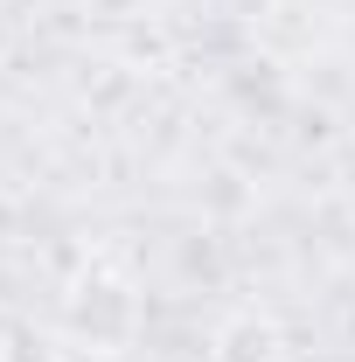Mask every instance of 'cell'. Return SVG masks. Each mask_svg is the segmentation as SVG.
<instances>
[{"label": "cell", "mask_w": 355, "mask_h": 362, "mask_svg": "<svg viewBox=\"0 0 355 362\" xmlns=\"http://www.w3.org/2000/svg\"><path fill=\"white\" fill-rule=\"evenodd\" d=\"M272 356H279L272 320L244 314V320H230V327H223V362H272Z\"/></svg>", "instance_id": "obj_2"}, {"label": "cell", "mask_w": 355, "mask_h": 362, "mask_svg": "<svg viewBox=\"0 0 355 362\" xmlns=\"http://www.w3.org/2000/svg\"><path fill=\"white\" fill-rule=\"evenodd\" d=\"M133 320H139V300L119 286V279H105V272L70 293V327L84 334L91 349H119V341L133 334Z\"/></svg>", "instance_id": "obj_1"}]
</instances>
